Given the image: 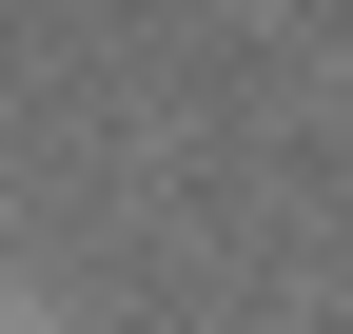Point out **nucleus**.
<instances>
[{"instance_id":"f257e3e1","label":"nucleus","mask_w":353,"mask_h":334,"mask_svg":"<svg viewBox=\"0 0 353 334\" xmlns=\"http://www.w3.org/2000/svg\"><path fill=\"white\" fill-rule=\"evenodd\" d=\"M0 334H20V315H0Z\"/></svg>"}]
</instances>
